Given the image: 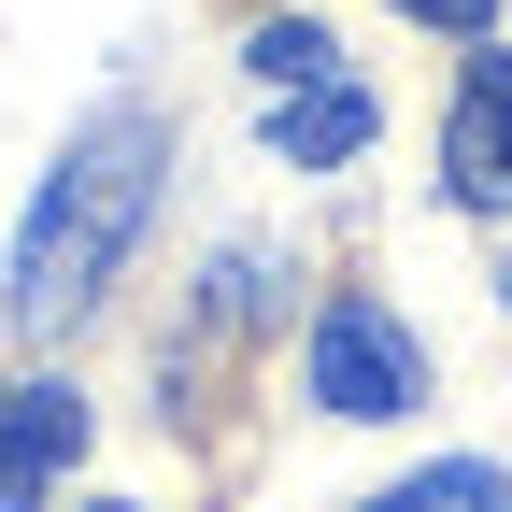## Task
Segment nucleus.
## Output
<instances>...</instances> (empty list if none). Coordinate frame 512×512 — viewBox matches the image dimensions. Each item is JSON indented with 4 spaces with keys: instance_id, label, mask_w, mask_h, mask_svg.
I'll return each mask as SVG.
<instances>
[{
    "instance_id": "1",
    "label": "nucleus",
    "mask_w": 512,
    "mask_h": 512,
    "mask_svg": "<svg viewBox=\"0 0 512 512\" xmlns=\"http://www.w3.org/2000/svg\"><path fill=\"white\" fill-rule=\"evenodd\" d=\"M157 185H171V114H143V100L86 114V143L43 171V200L15 228V328L100 313V285L128 271V242H143V214H157Z\"/></svg>"
},
{
    "instance_id": "2",
    "label": "nucleus",
    "mask_w": 512,
    "mask_h": 512,
    "mask_svg": "<svg viewBox=\"0 0 512 512\" xmlns=\"http://www.w3.org/2000/svg\"><path fill=\"white\" fill-rule=\"evenodd\" d=\"M313 399H328L342 427H384V413H413L427 399V342L384 313L370 285H342L328 313H313Z\"/></svg>"
},
{
    "instance_id": "3",
    "label": "nucleus",
    "mask_w": 512,
    "mask_h": 512,
    "mask_svg": "<svg viewBox=\"0 0 512 512\" xmlns=\"http://www.w3.org/2000/svg\"><path fill=\"white\" fill-rule=\"evenodd\" d=\"M72 456H86V384H57V370L0 384V512H43Z\"/></svg>"
},
{
    "instance_id": "4",
    "label": "nucleus",
    "mask_w": 512,
    "mask_h": 512,
    "mask_svg": "<svg viewBox=\"0 0 512 512\" xmlns=\"http://www.w3.org/2000/svg\"><path fill=\"white\" fill-rule=\"evenodd\" d=\"M441 185H456L470 214H512V43H484L456 114H441Z\"/></svg>"
},
{
    "instance_id": "5",
    "label": "nucleus",
    "mask_w": 512,
    "mask_h": 512,
    "mask_svg": "<svg viewBox=\"0 0 512 512\" xmlns=\"http://www.w3.org/2000/svg\"><path fill=\"white\" fill-rule=\"evenodd\" d=\"M370 128H384L370 86L328 72V86H285V100H271V157H285V171H342V157H370Z\"/></svg>"
},
{
    "instance_id": "6",
    "label": "nucleus",
    "mask_w": 512,
    "mask_h": 512,
    "mask_svg": "<svg viewBox=\"0 0 512 512\" xmlns=\"http://www.w3.org/2000/svg\"><path fill=\"white\" fill-rule=\"evenodd\" d=\"M356 512H512V470H498V456H441V470L384 484V498H356Z\"/></svg>"
},
{
    "instance_id": "7",
    "label": "nucleus",
    "mask_w": 512,
    "mask_h": 512,
    "mask_svg": "<svg viewBox=\"0 0 512 512\" xmlns=\"http://www.w3.org/2000/svg\"><path fill=\"white\" fill-rule=\"evenodd\" d=\"M242 72L285 100V86H328V72H342V43H328V15H271V29L242 43Z\"/></svg>"
},
{
    "instance_id": "8",
    "label": "nucleus",
    "mask_w": 512,
    "mask_h": 512,
    "mask_svg": "<svg viewBox=\"0 0 512 512\" xmlns=\"http://www.w3.org/2000/svg\"><path fill=\"white\" fill-rule=\"evenodd\" d=\"M399 15H413V29H456V43H470V29L498 15V0H399Z\"/></svg>"
},
{
    "instance_id": "9",
    "label": "nucleus",
    "mask_w": 512,
    "mask_h": 512,
    "mask_svg": "<svg viewBox=\"0 0 512 512\" xmlns=\"http://www.w3.org/2000/svg\"><path fill=\"white\" fill-rule=\"evenodd\" d=\"M100 512H143V498H100Z\"/></svg>"
},
{
    "instance_id": "10",
    "label": "nucleus",
    "mask_w": 512,
    "mask_h": 512,
    "mask_svg": "<svg viewBox=\"0 0 512 512\" xmlns=\"http://www.w3.org/2000/svg\"><path fill=\"white\" fill-rule=\"evenodd\" d=\"M498 285H512V271H498Z\"/></svg>"
}]
</instances>
